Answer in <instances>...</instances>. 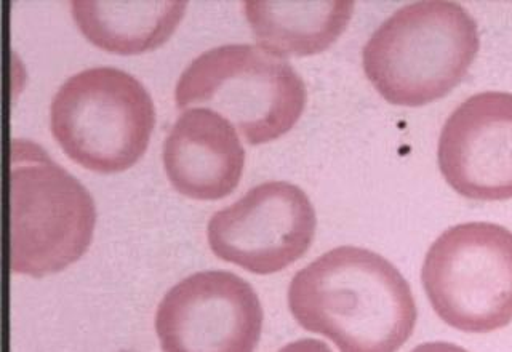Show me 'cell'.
Segmentation results:
<instances>
[{
    "instance_id": "obj_12",
    "label": "cell",
    "mask_w": 512,
    "mask_h": 352,
    "mask_svg": "<svg viewBox=\"0 0 512 352\" xmlns=\"http://www.w3.org/2000/svg\"><path fill=\"white\" fill-rule=\"evenodd\" d=\"M186 2L74 0L72 18L85 39L117 55H141L162 47L186 13Z\"/></svg>"
},
{
    "instance_id": "obj_9",
    "label": "cell",
    "mask_w": 512,
    "mask_h": 352,
    "mask_svg": "<svg viewBox=\"0 0 512 352\" xmlns=\"http://www.w3.org/2000/svg\"><path fill=\"white\" fill-rule=\"evenodd\" d=\"M437 160L460 196L512 199V93H477L463 101L445 120Z\"/></svg>"
},
{
    "instance_id": "obj_6",
    "label": "cell",
    "mask_w": 512,
    "mask_h": 352,
    "mask_svg": "<svg viewBox=\"0 0 512 352\" xmlns=\"http://www.w3.org/2000/svg\"><path fill=\"white\" fill-rule=\"evenodd\" d=\"M421 282L440 319L466 333L512 322V232L495 223L456 224L429 247Z\"/></svg>"
},
{
    "instance_id": "obj_1",
    "label": "cell",
    "mask_w": 512,
    "mask_h": 352,
    "mask_svg": "<svg viewBox=\"0 0 512 352\" xmlns=\"http://www.w3.org/2000/svg\"><path fill=\"white\" fill-rule=\"evenodd\" d=\"M287 298L293 319L340 352H397L418 319L412 288L399 269L352 245L328 250L296 272Z\"/></svg>"
},
{
    "instance_id": "obj_11",
    "label": "cell",
    "mask_w": 512,
    "mask_h": 352,
    "mask_svg": "<svg viewBox=\"0 0 512 352\" xmlns=\"http://www.w3.org/2000/svg\"><path fill=\"white\" fill-rule=\"evenodd\" d=\"M244 13L264 50L280 58L311 56L325 52L340 39L351 21L354 2L248 0Z\"/></svg>"
},
{
    "instance_id": "obj_8",
    "label": "cell",
    "mask_w": 512,
    "mask_h": 352,
    "mask_svg": "<svg viewBox=\"0 0 512 352\" xmlns=\"http://www.w3.org/2000/svg\"><path fill=\"white\" fill-rule=\"evenodd\" d=\"M263 319L247 280L234 272L202 271L165 293L156 333L164 352H255Z\"/></svg>"
},
{
    "instance_id": "obj_13",
    "label": "cell",
    "mask_w": 512,
    "mask_h": 352,
    "mask_svg": "<svg viewBox=\"0 0 512 352\" xmlns=\"http://www.w3.org/2000/svg\"><path fill=\"white\" fill-rule=\"evenodd\" d=\"M277 352H332L328 348V344L324 341L314 340V338H303V340H296L293 343L285 344L284 348L279 349Z\"/></svg>"
},
{
    "instance_id": "obj_10",
    "label": "cell",
    "mask_w": 512,
    "mask_h": 352,
    "mask_svg": "<svg viewBox=\"0 0 512 352\" xmlns=\"http://www.w3.org/2000/svg\"><path fill=\"white\" fill-rule=\"evenodd\" d=\"M162 160L168 181L181 196L221 200L239 186L245 149L228 119L212 109L192 108L173 124Z\"/></svg>"
},
{
    "instance_id": "obj_7",
    "label": "cell",
    "mask_w": 512,
    "mask_h": 352,
    "mask_svg": "<svg viewBox=\"0 0 512 352\" xmlns=\"http://www.w3.org/2000/svg\"><path fill=\"white\" fill-rule=\"evenodd\" d=\"M316 228V210L303 189L288 181H268L216 212L208 221L207 237L220 260L269 276L306 255Z\"/></svg>"
},
{
    "instance_id": "obj_4",
    "label": "cell",
    "mask_w": 512,
    "mask_h": 352,
    "mask_svg": "<svg viewBox=\"0 0 512 352\" xmlns=\"http://www.w3.org/2000/svg\"><path fill=\"white\" fill-rule=\"evenodd\" d=\"M306 98V85L292 64L258 45L207 50L181 72L175 87L178 108L202 104L218 112L253 146L290 132Z\"/></svg>"
},
{
    "instance_id": "obj_5",
    "label": "cell",
    "mask_w": 512,
    "mask_h": 352,
    "mask_svg": "<svg viewBox=\"0 0 512 352\" xmlns=\"http://www.w3.org/2000/svg\"><path fill=\"white\" fill-rule=\"evenodd\" d=\"M156 109L140 80L116 68L69 77L50 106V130L64 154L90 172L122 173L148 149Z\"/></svg>"
},
{
    "instance_id": "obj_2",
    "label": "cell",
    "mask_w": 512,
    "mask_h": 352,
    "mask_svg": "<svg viewBox=\"0 0 512 352\" xmlns=\"http://www.w3.org/2000/svg\"><path fill=\"white\" fill-rule=\"evenodd\" d=\"M479 47V29L466 8L426 0L389 16L364 45L362 63L384 100L420 108L460 85Z\"/></svg>"
},
{
    "instance_id": "obj_3",
    "label": "cell",
    "mask_w": 512,
    "mask_h": 352,
    "mask_svg": "<svg viewBox=\"0 0 512 352\" xmlns=\"http://www.w3.org/2000/svg\"><path fill=\"white\" fill-rule=\"evenodd\" d=\"M96 208L77 178L29 140L10 146V269L45 277L79 261L92 244Z\"/></svg>"
},
{
    "instance_id": "obj_14",
    "label": "cell",
    "mask_w": 512,
    "mask_h": 352,
    "mask_svg": "<svg viewBox=\"0 0 512 352\" xmlns=\"http://www.w3.org/2000/svg\"><path fill=\"white\" fill-rule=\"evenodd\" d=\"M410 352H469L468 349L461 348L458 344L445 343V341H434V343H424L416 346Z\"/></svg>"
}]
</instances>
